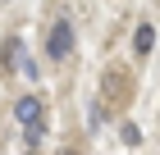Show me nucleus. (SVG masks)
Here are the masks:
<instances>
[{
	"instance_id": "1",
	"label": "nucleus",
	"mask_w": 160,
	"mask_h": 155,
	"mask_svg": "<svg viewBox=\"0 0 160 155\" xmlns=\"http://www.w3.org/2000/svg\"><path fill=\"white\" fill-rule=\"evenodd\" d=\"M69 50H73V27L60 18V23L50 27V36H46V55L50 60H69Z\"/></svg>"
},
{
	"instance_id": "2",
	"label": "nucleus",
	"mask_w": 160,
	"mask_h": 155,
	"mask_svg": "<svg viewBox=\"0 0 160 155\" xmlns=\"http://www.w3.org/2000/svg\"><path fill=\"white\" fill-rule=\"evenodd\" d=\"M14 114H18V123H23V128H46V123H41V100H37V96H23Z\"/></svg>"
},
{
	"instance_id": "3",
	"label": "nucleus",
	"mask_w": 160,
	"mask_h": 155,
	"mask_svg": "<svg viewBox=\"0 0 160 155\" xmlns=\"http://www.w3.org/2000/svg\"><path fill=\"white\" fill-rule=\"evenodd\" d=\"M151 46H156V27L142 23V27L133 32V50H137V55H151Z\"/></svg>"
},
{
	"instance_id": "4",
	"label": "nucleus",
	"mask_w": 160,
	"mask_h": 155,
	"mask_svg": "<svg viewBox=\"0 0 160 155\" xmlns=\"http://www.w3.org/2000/svg\"><path fill=\"white\" fill-rule=\"evenodd\" d=\"M119 137H123V146H137V142H142V132H137V123H123V128H119Z\"/></svg>"
}]
</instances>
